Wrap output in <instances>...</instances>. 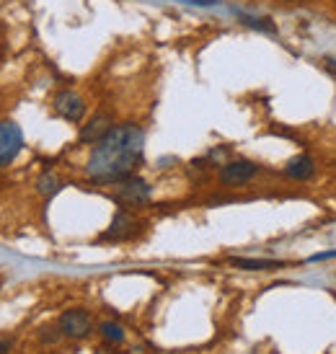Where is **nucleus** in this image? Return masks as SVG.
I'll list each match as a JSON object with an SVG mask.
<instances>
[{
  "instance_id": "1",
  "label": "nucleus",
  "mask_w": 336,
  "mask_h": 354,
  "mask_svg": "<svg viewBox=\"0 0 336 354\" xmlns=\"http://www.w3.org/2000/svg\"><path fill=\"white\" fill-rule=\"evenodd\" d=\"M145 150V132L132 124H117L91 148L86 174L96 184H117L122 178L132 176V171L142 160Z\"/></svg>"
},
{
  "instance_id": "2",
  "label": "nucleus",
  "mask_w": 336,
  "mask_h": 354,
  "mask_svg": "<svg viewBox=\"0 0 336 354\" xmlns=\"http://www.w3.org/2000/svg\"><path fill=\"white\" fill-rule=\"evenodd\" d=\"M114 202H119L122 207H142L148 205L150 197H153V189H150V184L145 181V178L140 176H127L122 178V181H117L114 184Z\"/></svg>"
},
{
  "instance_id": "3",
  "label": "nucleus",
  "mask_w": 336,
  "mask_h": 354,
  "mask_svg": "<svg viewBox=\"0 0 336 354\" xmlns=\"http://www.w3.org/2000/svg\"><path fill=\"white\" fill-rule=\"evenodd\" d=\"M52 109H55V114H57L59 119H65L70 124H80L83 117H86V101H83L80 93H75V91H70V88L55 93Z\"/></svg>"
},
{
  "instance_id": "4",
  "label": "nucleus",
  "mask_w": 336,
  "mask_h": 354,
  "mask_svg": "<svg viewBox=\"0 0 336 354\" xmlns=\"http://www.w3.org/2000/svg\"><path fill=\"white\" fill-rule=\"evenodd\" d=\"M24 148V132L16 122H10V119H3L0 122V168L8 166L16 160V156L21 153Z\"/></svg>"
},
{
  "instance_id": "5",
  "label": "nucleus",
  "mask_w": 336,
  "mask_h": 354,
  "mask_svg": "<svg viewBox=\"0 0 336 354\" xmlns=\"http://www.w3.org/2000/svg\"><path fill=\"white\" fill-rule=\"evenodd\" d=\"M256 174H259L256 163L241 158V160H230V163H225V166L220 168V181L225 187H243L248 181H254Z\"/></svg>"
},
{
  "instance_id": "6",
  "label": "nucleus",
  "mask_w": 336,
  "mask_h": 354,
  "mask_svg": "<svg viewBox=\"0 0 336 354\" xmlns=\"http://www.w3.org/2000/svg\"><path fill=\"white\" fill-rule=\"evenodd\" d=\"M59 331L62 336H70V339H86L91 334V315L86 310H68L59 318Z\"/></svg>"
},
{
  "instance_id": "7",
  "label": "nucleus",
  "mask_w": 336,
  "mask_h": 354,
  "mask_svg": "<svg viewBox=\"0 0 336 354\" xmlns=\"http://www.w3.org/2000/svg\"><path fill=\"white\" fill-rule=\"evenodd\" d=\"M114 127V119H111V114H106V111H101V114H96V117H91L88 124H83V129H80L78 140L83 142V145H96L109 129Z\"/></svg>"
},
{
  "instance_id": "8",
  "label": "nucleus",
  "mask_w": 336,
  "mask_h": 354,
  "mask_svg": "<svg viewBox=\"0 0 336 354\" xmlns=\"http://www.w3.org/2000/svg\"><path fill=\"white\" fill-rule=\"evenodd\" d=\"M135 227H138V220L129 215L127 209H117L111 227L104 233V241H127L135 236Z\"/></svg>"
},
{
  "instance_id": "9",
  "label": "nucleus",
  "mask_w": 336,
  "mask_h": 354,
  "mask_svg": "<svg viewBox=\"0 0 336 354\" xmlns=\"http://www.w3.org/2000/svg\"><path fill=\"white\" fill-rule=\"evenodd\" d=\"M285 176L292 178V181H310V178L316 176V160L310 156L290 158L285 166Z\"/></svg>"
},
{
  "instance_id": "10",
  "label": "nucleus",
  "mask_w": 336,
  "mask_h": 354,
  "mask_svg": "<svg viewBox=\"0 0 336 354\" xmlns=\"http://www.w3.org/2000/svg\"><path fill=\"white\" fill-rule=\"evenodd\" d=\"M227 264L236 269H246V272H272V269H282L285 261H274V259H246V256H230Z\"/></svg>"
},
{
  "instance_id": "11",
  "label": "nucleus",
  "mask_w": 336,
  "mask_h": 354,
  "mask_svg": "<svg viewBox=\"0 0 336 354\" xmlns=\"http://www.w3.org/2000/svg\"><path fill=\"white\" fill-rule=\"evenodd\" d=\"M238 19L243 26L254 31H261V34H277V24L269 19V16H251V13H243V10H238Z\"/></svg>"
},
{
  "instance_id": "12",
  "label": "nucleus",
  "mask_w": 336,
  "mask_h": 354,
  "mask_svg": "<svg viewBox=\"0 0 336 354\" xmlns=\"http://www.w3.org/2000/svg\"><path fill=\"white\" fill-rule=\"evenodd\" d=\"M59 189H62V181L55 174H50V171L37 178V192H39L41 197H55Z\"/></svg>"
},
{
  "instance_id": "13",
  "label": "nucleus",
  "mask_w": 336,
  "mask_h": 354,
  "mask_svg": "<svg viewBox=\"0 0 336 354\" xmlns=\"http://www.w3.org/2000/svg\"><path fill=\"white\" fill-rule=\"evenodd\" d=\"M101 336L111 342V344H122L124 342V328L117 324V321H104L101 324Z\"/></svg>"
},
{
  "instance_id": "14",
  "label": "nucleus",
  "mask_w": 336,
  "mask_h": 354,
  "mask_svg": "<svg viewBox=\"0 0 336 354\" xmlns=\"http://www.w3.org/2000/svg\"><path fill=\"white\" fill-rule=\"evenodd\" d=\"M59 336H62V331H59V328H44V331H41V342H57Z\"/></svg>"
},
{
  "instance_id": "15",
  "label": "nucleus",
  "mask_w": 336,
  "mask_h": 354,
  "mask_svg": "<svg viewBox=\"0 0 336 354\" xmlns=\"http://www.w3.org/2000/svg\"><path fill=\"white\" fill-rule=\"evenodd\" d=\"M178 3H187V6H199V8H212V6H218L220 0H178Z\"/></svg>"
},
{
  "instance_id": "16",
  "label": "nucleus",
  "mask_w": 336,
  "mask_h": 354,
  "mask_svg": "<svg viewBox=\"0 0 336 354\" xmlns=\"http://www.w3.org/2000/svg\"><path fill=\"white\" fill-rule=\"evenodd\" d=\"M326 259H336V251H321V254H313L308 261H326Z\"/></svg>"
},
{
  "instance_id": "17",
  "label": "nucleus",
  "mask_w": 336,
  "mask_h": 354,
  "mask_svg": "<svg viewBox=\"0 0 336 354\" xmlns=\"http://www.w3.org/2000/svg\"><path fill=\"white\" fill-rule=\"evenodd\" d=\"M321 62H324V68H326L331 75H336V57H324Z\"/></svg>"
},
{
  "instance_id": "18",
  "label": "nucleus",
  "mask_w": 336,
  "mask_h": 354,
  "mask_svg": "<svg viewBox=\"0 0 336 354\" xmlns=\"http://www.w3.org/2000/svg\"><path fill=\"white\" fill-rule=\"evenodd\" d=\"M10 352V339H0V354Z\"/></svg>"
},
{
  "instance_id": "19",
  "label": "nucleus",
  "mask_w": 336,
  "mask_h": 354,
  "mask_svg": "<svg viewBox=\"0 0 336 354\" xmlns=\"http://www.w3.org/2000/svg\"><path fill=\"white\" fill-rule=\"evenodd\" d=\"M96 354H111V352H104V349H99V352H96Z\"/></svg>"
},
{
  "instance_id": "20",
  "label": "nucleus",
  "mask_w": 336,
  "mask_h": 354,
  "mask_svg": "<svg viewBox=\"0 0 336 354\" xmlns=\"http://www.w3.org/2000/svg\"><path fill=\"white\" fill-rule=\"evenodd\" d=\"M287 3H303V0H287Z\"/></svg>"
}]
</instances>
